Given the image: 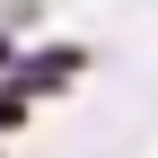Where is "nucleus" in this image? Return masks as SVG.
<instances>
[{
	"label": "nucleus",
	"instance_id": "1",
	"mask_svg": "<svg viewBox=\"0 0 158 158\" xmlns=\"http://www.w3.org/2000/svg\"><path fill=\"white\" fill-rule=\"evenodd\" d=\"M18 123H27V88L9 79V88H0V132H18Z\"/></svg>",
	"mask_w": 158,
	"mask_h": 158
},
{
	"label": "nucleus",
	"instance_id": "2",
	"mask_svg": "<svg viewBox=\"0 0 158 158\" xmlns=\"http://www.w3.org/2000/svg\"><path fill=\"white\" fill-rule=\"evenodd\" d=\"M0 70H18V35H0Z\"/></svg>",
	"mask_w": 158,
	"mask_h": 158
}]
</instances>
